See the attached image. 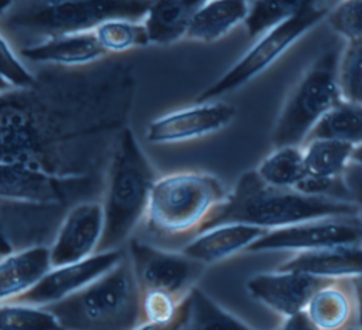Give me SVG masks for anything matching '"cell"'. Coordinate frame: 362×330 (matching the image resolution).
I'll return each mask as SVG.
<instances>
[{"label":"cell","instance_id":"1","mask_svg":"<svg viewBox=\"0 0 362 330\" xmlns=\"http://www.w3.org/2000/svg\"><path fill=\"white\" fill-rule=\"evenodd\" d=\"M136 88L129 61L42 68L33 85L0 93V163L62 178H105Z\"/></svg>","mask_w":362,"mask_h":330},{"label":"cell","instance_id":"2","mask_svg":"<svg viewBox=\"0 0 362 330\" xmlns=\"http://www.w3.org/2000/svg\"><path fill=\"white\" fill-rule=\"evenodd\" d=\"M105 178H62L23 164L0 163V256L47 245L76 203L98 200Z\"/></svg>","mask_w":362,"mask_h":330},{"label":"cell","instance_id":"3","mask_svg":"<svg viewBox=\"0 0 362 330\" xmlns=\"http://www.w3.org/2000/svg\"><path fill=\"white\" fill-rule=\"evenodd\" d=\"M356 214L361 212L352 201L274 187L263 181L256 170H249L240 174L202 231L225 224L276 229L315 218Z\"/></svg>","mask_w":362,"mask_h":330},{"label":"cell","instance_id":"4","mask_svg":"<svg viewBox=\"0 0 362 330\" xmlns=\"http://www.w3.org/2000/svg\"><path fill=\"white\" fill-rule=\"evenodd\" d=\"M226 195L223 183L206 171L185 170L158 176L148 195L143 228L158 246H184L202 231Z\"/></svg>","mask_w":362,"mask_h":330},{"label":"cell","instance_id":"5","mask_svg":"<svg viewBox=\"0 0 362 330\" xmlns=\"http://www.w3.org/2000/svg\"><path fill=\"white\" fill-rule=\"evenodd\" d=\"M151 0H17L0 16V33L17 51L44 40L92 31L112 18L143 20Z\"/></svg>","mask_w":362,"mask_h":330},{"label":"cell","instance_id":"6","mask_svg":"<svg viewBox=\"0 0 362 330\" xmlns=\"http://www.w3.org/2000/svg\"><path fill=\"white\" fill-rule=\"evenodd\" d=\"M158 174L127 126L112 150L103 186V235L98 252L122 249L141 224Z\"/></svg>","mask_w":362,"mask_h":330},{"label":"cell","instance_id":"7","mask_svg":"<svg viewBox=\"0 0 362 330\" xmlns=\"http://www.w3.org/2000/svg\"><path fill=\"white\" fill-rule=\"evenodd\" d=\"M47 307L65 330H133L143 322L140 289L127 255L81 290Z\"/></svg>","mask_w":362,"mask_h":330},{"label":"cell","instance_id":"8","mask_svg":"<svg viewBox=\"0 0 362 330\" xmlns=\"http://www.w3.org/2000/svg\"><path fill=\"white\" fill-rule=\"evenodd\" d=\"M339 51H322L287 93L272 132L273 147L303 146L318 120L339 101L337 78Z\"/></svg>","mask_w":362,"mask_h":330},{"label":"cell","instance_id":"9","mask_svg":"<svg viewBox=\"0 0 362 330\" xmlns=\"http://www.w3.org/2000/svg\"><path fill=\"white\" fill-rule=\"evenodd\" d=\"M328 10L327 6L310 8L259 35L256 42L228 71L198 95L197 101H214L249 84L270 68L304 34L324 21Z\"/></svg>","mask_w":362,"mask_h":330},{"label":"cell","instance_id":"10","mask_svg":"<svg viewBox=\"0 0 362 330\" xmlns=\"http://www.w3.org/2000/svg\"><path fill=\"white\" fill-rule=\"evenodd\" d=\"M124 249L140 292L160 290L184 299L205 269V265L180 249L163 248L137 238H130Z\"/></svg>","mask_w":362,"mask_h":330},{"label":"cell","instance_id":"11","mask_svg":"<svg viewBox=\"0 0 362 330\" xmlns=\"http://www.w3.org/2000/svg\"><path fill=\"white\" fill-rule=\"evenodd\" d=\"M342 245H362V215L315 218L269 229L246 252L313 251Z\"/></svg>","mask_w":362,"mask_h":330},{"label":"cell","instance_id":"12","mask_svg":"<svg viewBox=\"0 0 362 330\" xmlns=\"http://www.w3.org/2000/svg\"><path fill=\"white\" fill-rule=\"evenodd\" d=\"M236 108L226 102L206 101L161 115L147 125L146 139L151 144H174L216 133L232 123Z\"/></svg>","mask_w":362,"mask_h":330},{"label":"cell","instance_id":"13","mask_svg":"<svg viewBox=\"0 0 362 330\" xmlns=\"http://www.w3.org/2000/svg\"><path fill=\"white\" fill-rule=\"evenodd\" d=\"M103 225L102 201L85 200L74 204L64 215L49 244L52 266L79 262L96 254Z\"/></svg>","mask_w":362,"mask_h":330},{"label":"cell","instance_id":"14","mask_svg":"<svg viewBox=\"0 0 362 330\" xmlns=\"http://www.w3.org/2000/svg\"><path fill=\"white\" fill-rule=\"evenodd\" d=\"M124 255L126 249L122 248L96 252L79 262L52 266L34 288L13 302L35 306H49L57 303L110 271L123 259Z\"/></svg>","mask_w":362,"mask_h":330},{"label":"cell","instance_id":"15","mask_svg":"<svg viewBox=\"0 0 362 330\" xmlns=\"http://www.w3.org/2000/svg\"><path fill=\"white\" fill-rule=\"evenodd\" d=\"M331 279L300 271L257 273L246 282L247 292L283 319L303 312L311 296Z\"/></svg>","mask_w":362,"mask_h":330},{"label":"cell","instance_id":"16","mask_svg":"<svg viewBox=\"0 0 362 330\" xmlns=\"http://www.w3.org/2000/svg\"><path fill=\"white\" fill-rule=\"evenodd\" d=\"M18 55L30 62L45 67L76 68L99 62L107 54L92 30L44 40L18 50Z\"/></svg>","mask_w":362,"mask_h":330},{"label":"cell","instance_id":"17","mask_svg":"<svg viewBox=\"0 0 362 330\" xmlns=\"http://www.w3.org/2000/svg\"><path fill=\"white\" fill-rule=\"evenodd\" d=\"M267 231L269 229L246 224L218 225L199 232L180 248V251L202 265H212L247 251V248Z\"/></svg>","mask_w":362,"mask_h":330},{"label":"cell","instance_id":"18","mask_svg":"<svg viewBox=\"0 0 362 330\" xmlns=\"http://www.w3.org/2000/svg\"><path fill=\"white\" fill-rule=\"evenodd\" d=\"M304 312L320 330H344L356 326L352 278L331 279L311 296Z\"/></svg>","mask_w":362,"mask_h":330},{"label":"cell","instance_id":"19","mask_svg":"<svg viewBox=\"0 0 362 330\" xmlns=\"http://www.w3.org/2000/svg\"><path fill=\"white\" fill-rule=\"evenodd\" d=\"M52 268L49 246L35 245L0 256V303L13 302L34 288Z\"/></svg>","mask_w":362,"mask_h":330},{"label":"cell","instance_id":"20","mask_svg":"<svg viewBox=\"0 0 362 330\" xmlns=\"http://www.w3.org/2000/svg\"><path fill=\"white\" fill-rule=\"evenodd\" d=\"M279 271H300L321 278H352L362 275V245H342L294 252Z\"/></svg>","mask_w":362,"mask_h":330},{"label":"cell","instance_id":"21","mask_svg":"<svg viewBox=\"0 0 362 330\" xmlns=\"http://www.w3.org/2000/svg\"><path fill=\"white\" fill-rule=\"evenodd\" d=\"M209 0H151L143 18L148 38L156 45H171L185 38L197 13Z\"/></svg>","mask_w":362,"mask_h":330},{"label":"cell","instance_id":"22","mask_svg":"<svg viewBox=\"0 0 362 330\" xmlns=\"http://www.w3.org/2000/svg\"><path fill=\"white\" fill-rule=\"evenodd\" d=\"M250 0H209L194 17L185 38L211 44L245 23Z\"/></svg>","mask_w":362,"mask_h":330},{"label":"cell","instance_id":"23","mask_svg":"<svg viewBox=\"0 0 362 330\" xmlns=\"http://www.w3.org/2000/svg\"><path fill=\"white\" fill-rule=\"evenodd\" d=\"M182 306L184 319L180 330H255L219 306L198 286L187 293Z\"/></svg>","mask_w":362,"mask_h":330},{"label":"cell","instance_id":"24","mask_svg":"<svg viewBox=\"0 0 362 330\" xmlns=\"http://www.w3.org/2000/svg\"><path fill=\"white\" fill-rule=\"evenodd\" d=\"M352 144L334 139H310L303 144L305 174L341 177L352 160Z\"/></svg>","mask_w":362,"mask_h":330},{"label":"cell","instance_id":"25","mask_svg":"<svg viewBox=\"0 0 362 330\" xmlns=\"http://www.w3.org/2000/svg\"><path fill=\"white\" fill-rule=\"evenodd\" d=\"M310 139H334L352 146L362 144V105L341 99L313 127L307 140Z\"/></svg>","mask_w":362,"mask_h":330},{"label":"cell","instance_id":"26","mask_svg":"<svg viewBox=\"0 0 362 330\" xmlns=\"http://www.w3.org/2000/svg\"><path fill=\"white\" fill-rule=\"evenodd\" d=\"M324 6V0H250L249 14L243 24L249 37H259L310 8Z\"/></svg>","mask_w":362,"mask_h":330},{"label":"cell","instance_id":"27","mask_svg":"<svg viewBox=\"0 0 362 330\" xmlns=\"http://www.w3.org/2000/svg\"><path fill=\"white\" fill-rule=\"evenodd\" d=\"M255 170L270 186L296 188L305 176L303 146L274 147Z\"/></svg>","mask_w":362,"mask_h":330},{"label":"cell","instance_id":"28","mask_svg":"<svg viewBox=\"0 0 362 330\" xmlns=\"http://www.w3.org/2000/svg\"><path fill=\"white\" fill-rule=\"evenodd\" d=\"M93 31L107 55L123 54L151 44L143 20L112 18L99 24Z\"/></svg>","mask_w":362,"mask_h":330},{"label":"cell","instance_id":"29","mask_svg":"<svg viewBox=\"0 0 362 330\" xmlns=\"http://www.w3.org/2000/svg\"><path fill=\"white\" fill-rule=\"evenodd\" d=\"M0 330H65L47 306L0 303Z\"/></svg>","mask_w":362,"mask_h":330},{"label":"cell","instance_id":"30","mask_svg":"<svg viewBox=\"0 0 362 330\" xmlns=\"http://www.w3.org/2000/svg\"><path fill=\"white\" fill-rule=\"evenodd\" d=\"M337 78L341 99L362 105V38L346 41L338 57Z\"/></svg>","mask_w":362,"mask_h":330},{"label":"cell","instance_id":"31","mask_svg":"<svg viewBox=\"0 0 362 330\" xmlns=\"http://www.w3.org/2000/svg\"><path fill=\"white\" fill-rule=\"evenodd\" d=\"M329 28L345 38H362V0H341L325 16Z\"/></svg>","mask_w":362,"mask_h":330},{"label":"cell","instance_id":"32","mask_svg":"<svg viewBox=\"0 0 362 330\" xmlns=\"http://www.w3.org/2000/svg\"><path fill=\"white\" fill-rule=\"evenodd\" d=\"M182 300L184 299L160 290L140 292L141 320L160 324L171 323L180 314Z\"/></svg>","mask_w":362,"mask_h":330},{"label":"cell","instance_id":"33","mask_svg":"<svg viewBox=\"0 0 362 330\" xmlns=\"http://www.w3.org/2000/svg\"><path fill=\"white\" fill-rule=\"evenodd\" d=\"M0 76L10 84L11 88H27L35 82L33 74L17 57L13 45L0 33Z\"/></svg>","mask_w":362,"mask_h":330},{"label":"cell","instance_id":"34","mask_svg":"<svg viewBox=\"0 0 362 330\" xmlns=\"http://www.w3.org/2000/svg\"><path fill=\"white\" fill-rule=\"evenodd\" d=\"M342 178L349 193L351 201L359 208L362 215V164L351 160L342 174Z\"/></svg>","mask_w":362,"mask_h":330},{"label":"cell","instance_id":"35","mask_svg":"<svg viewBox=\"0 0 362 330\" xmlns=\"http://www.w3.org/2000/svg\"><path fill=\"white\" fill-rule=\"evenodd\" d=\"M279 330H320L305 314V312H298L283 320Z\"/></svg>","mask_w":362,"mask_h":330},{"label":"cell","instance_id":"36","mask_svg":"<svg viewBox=\"0 0 362 330\" xmlns=\"http://www.w3.org/2000/svg\"><path fill=\"white\" fill-rule=\"evenodd\" d=\"M182 319H184V306L181 303V310L180 314L177 316L175 320H173L171 323H165V324H160V323H151V322H141L139 326H136L133 330H180L181 324H182Z\"/></svg>","mask_w":362,"mask_h":330},{"label":"cell","instance_id":"37","mask_svg":"<svg viewBox=\"0 0 362 330\" xmlns=\"http://www.w3.org/2000/svg\"><path fill=\"white\" fill-rule=\"evenodd\" d=\"M356 295V326L362 330V275L352 276Z\"/></svg>","mask_w":362,"mask_h":330},{"label":"cell","instance_id":"38","mask_svg":"<svg viewBox=\"0 0 362 330\" xmlns=\"http://www.w3.org/2000/svg\"><path fill=\"white\" fill-rule=\"evenodd\" d=\"M352 161H356V163L362 164V144L354 147V152H352Z\"/></svg>","mask_w":362,"mask_h":330},{"label":"cell","instance_id":"39","mask_svg":"<svg viewBox=\"0 0 362 330\" xmlns=\"http://www.w3.org/2000/svg\"><path fill=\"white\" fill-rule=\"evenodd\" d=\"M14 3V0H0V16H3Z\"/></svg>","mask_w":362,"mask_h":330},{"label":"cell","instance_id":"40","mask_svg":"<svg viewBox=\"0 0 362 330\" xmlns=\"http://www.w3.org/2000/svg\"><path fill=\"white\" fill-rule=\"evenodd\" d=\"M8 89H11L10 84H8L7 81H4V79L0 76V93L6 92V91H8Z\"/></svg>","mask_w":362,"mask_h":330},{"label":"cell","instance_id":"41","mask_svg":"<svg viewBox=\"0 0 362 330\" xmlns=\"http://www.w3.org/2000/svg\"><path fill=\"white\" fill-rule=\"evenodd\" d=\"M344 330H361L358 326H351V327H348V329H344Z\"/></svg>","mask_w":362,"mask_h":330},{"label":"cell","instance_id":"42","mask_svg":"<svg viewBox=\"0 0 362 330\" xmlns=\"http://www.w3.org/2000/svg\"><path fill=\"white\" fill-rule=\"evenodd\" d=\"M14 1H17V0H14Z\"/></svg>","mask_w":362,"mask_h":330},{"label":"cell","instance_id":"43","mask_svg":"<svg viewBox=\"0 0 362 330\" xmlns=\"http://www.w3.org/2000/svg\"><path fill=\"white\" fill-rule=\"evenodd\" d=\"M277 330H279V329H277Z\"/></svg>","mask_w":362,"mask_h":330}]
</instances>
